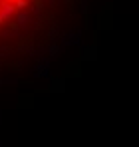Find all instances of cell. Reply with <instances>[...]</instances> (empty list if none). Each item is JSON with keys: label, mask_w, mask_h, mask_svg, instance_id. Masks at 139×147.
I'll return each mask as SVG.
<instances>
[{"label": "cell", "mask_w": 139, "mask_h": 147, "mask_svg": "<svg viewBox=\"0 0 139 147\" xmlns=\"http://www.w3.org/2000/svg\"><path fill=\"white\" fill-rule=\"evenodd\" d=\"M36 0H0V28L20 18Z\"/></svg>", "instance_id": "1"}]
</instances>
